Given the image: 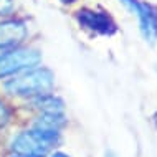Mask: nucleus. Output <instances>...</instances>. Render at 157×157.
Listing matches in <instances>:
<instances>
[{
    "label": "nucleus",
    "mask_w": 157,
    "mask_h": 157,
    "mask_svg": "<svg viewBox=\"0 0 157 157\" xmlns=\"http://www.w3.org/2000/svg\"><path fill=\"white\" fill-rule=\"evenodd\" d=\"M119 2L132 15L137 17L139 28H141L142 36L146 38L147 41L154 40V36H155L154 35V13H152L151 7L146 5V3H142V2H139V0H119Z\"/></svg>",
    "instance_id": "nucleus-5"
},
{
    "label": "nucleus",
    "mask_w": 157,
    "mask_h": 157,
    "mask_svg": "<svg viewBox=\"0 0 157 157\" xmlns=\"http://www.w3.org/2000/svg\"><path fill=\"white\" fill-rule=\"evenodd\" d=\"M41 61V53L35 48H10L0 55V78L13 76L20 71L38 66Z\"/></svg>",
    "instance_id": "nucleus-3"
},
{
    "label": "nucleus",
    "mask_w": 157,
    "mask_h": 157,
    "mask_svg": "<svg viewBox=\"0 0 157 157\" xmlns=\"http://www.w3.org/2000/svg\"><path fill=\"white\" fill-rule=\"evenodd\" d=\"M8 121H10V111H8V108L5 106V103L0 99V129L5 127L8 124Z\"/></svg>",
    "instance_id": "nucleus-8"
},
{
    "label": "nucleus",
    "mask_w": 157,
    "mask_h": 157,
    "mask_svg": "<svg viewBox=\"0 0 157 157\" xmlns=\"http://www.w3.org/2000/svg\"><path fill=\"white\" fill-rule=\"evenodd\" d=\"M53 86L55 75L52 73V70L41 66L20 71L5 83L7 93L18 98H32V99L41 94H48Z\"/></svg>",
    "instance_id": "nucleus-1"
},
{
    "label": "nucleus",
    "mask_w": 157,
    "mask_h": 157,
    "mask_svg": "<svg viewBox=\"0 0 157 157\" xmlns=\"http://www.w3.org/2000/svg\"><path fill=\"white\" fill-rule=\"evenodd\" d=\"M60 136H55L36 127L22 131L12 139V151L22 157H45L50 149L56 144Z\"/></svg>",
    "instance_id": "nucleus-2"
},
{
    "label": "nucleus",
    "mask_w": 157,
    "mask_h": 157,
    "mask_svg": "<svg viewBox=\"0 0 157 157\" xmlns=\"http://www.w3.org/2000/svg\"><path fill=\"white\" fill-rule=\"evenodd\" d=\"M154 35H157V13H154Z\"/></svg>",
    "instance_id": "nucleus-10"
},
{
    "label": "nucleus",
    "mask_w": 157,
    "mask_h": 157,
    "mask_svg": "<svg viewBox=\"0 0 157 157\" xmlns=\"http://www.w3.org/2000/svg\"><path fill=\"white\" fill-rule=\"evenodd\" d=\"M27 36V27L20 20H7L0 23V52L18 46Z\"/></svg>",
    "instance_id": "nucleus-6"
},
{
    "label": "nucleus",
    "mask_w": 157,
    "mask_h": 157,
    "mask_svg": "<svg viewBox=\"0 0 157 157\" xmlns=\"http://www.w3.org/2000/svg\"><path fill=\"white\" fill-rule=\"evenodd\" d=\"M15 157H22V155H15Z\"/></svg>",
    "instance_id": "nucleus-13"
},
{
    "label": "nucleus",
    "mask_w": 157,
    "mask_h": 157,
    "mask_svg": "<svg viewBox=\"0 0 157 157\" xmlns=\"http://www.w3.org/2000/svg\"><path fill=\"white\" fill-rule=\"evenodd\" d=\"M63 3H73V2H76V0H61Z\"/></svg>",
    "instance_id": "nucleus-12"
},
{
    "label": "nucleus",
    "mask_w": 157,
    "mask_h": 157,
    "mask_svg": "<svg viewBox=\"0 0 157 157\" xmlns=\"http://www.w3.org/2000/svg\"><path fill=\"white\" fill-rule=\"evenodd\" d=\"M104 157H117V155L114 154L113 151H108V152H106V154H104Z\"/></svg>",
    "instance_id": "nucleus-11"
},
{
    "label": "nucleus",
    "mask_w": 157,
    "mask_h": 157,
    "mask_svg": "<svg viewBox=\"0 0 157 157\" xmlns=\"http://www.w3.org/2000/svg\"><path fill=\"white\" fill-rule=\"evenodd\" d=\"M50 157H70V155L65 154V152H55V154H52Z\"/></svg>",
    "instance_id": "nucleus-9"
},
{
    "label": "nucleus",
    "mask_w": 157,
    "mask_h": 157,
    "mask_svg": "<svg viewBox=\"0 0 157 157\" xmlns=\"http://www.w3.org/2000/svg\"><path fill=\"white\" fill-rule=\"evenodd\" d=\"M76 18L79 25L86 30L98 35H113L116 32V23L106 12L91 10V8H81L76 12Z\"/></svg>",
    "instance_id": "nucleus-4"
},
{
    "label": "nucleus",
    "mask_w": 157,
    "mask_h": 157,
    "mask_svg": "<svg viewBox=\"0 0 157 157\" xmlns=\"http://www.w3.org/2000/svg\"><path fill=\"white\" fill-rule=\"evenodd\" d=\"M33 108L38 109L40 114L45 116H65V104L60 98H56L55 94H41L32 99Z\"/></svg>",
    "instance_id": "nucleus-7"
}]
</instances>
